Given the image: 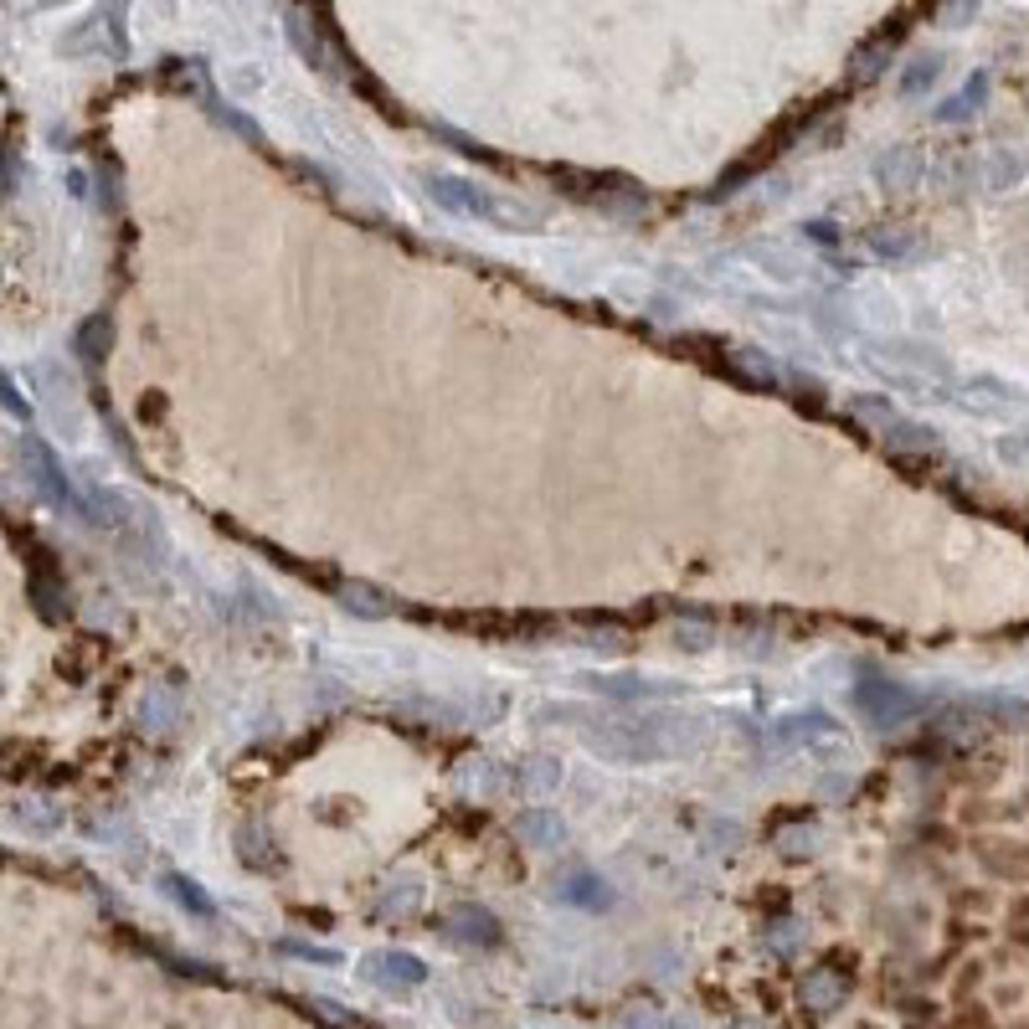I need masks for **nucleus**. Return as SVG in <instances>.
<instances>
[{"mask_svg": "<svg viewBox=\"0 0 1029 1029\" xmlns=\"http://www.w3.org/2000/svg\"><path fill=\"white\" fill-rule=\"evenodd\" d=\"M592 690H598V695H607V700H649V695H664L669 685L639 680V675H598V680H592Z\"/></svg>", "mask_w": 1029, "mask_h": 1029, "instance_id": "nucleus-15", "label": "nucleus"}, {"mask_svg": "<svg viewBox=\"0 0 1029 1029\" xmlns=\"http://www.w3.org/2000/svg\"><path fill=\"white\" fill-rule=\"evenodd\" d=\"M803 233H808V237H814V242H818V248H835V242H839V233H835V222H808V227H803Z\"/></svg>", "mask_w": 1029, "mask_h": 1029, "instance_id": "nucleus-24", "label": "nucleus"}, {"mask_svg": "<svg viewBox=\"0 0 1029 1029\" xmlns=\"http://www.w3.org/2000/svg\"><path fill=\"white\" fill-rule=\"evenodd\" d=\"M562 788V762H551V757H530L520 767V777H515V793H525V798H545V793H556Z\"/></svg>", "mask_w": 1029, "mask_h": 1029, "instance_id": "nucleus-13", "label": "nucleus"}, {"mask_svg": "<svg viewBox=\"0 0 1029 1029\" xmlns=\"http://www.w3.org/2000/svg\"><path fill=\"white\" fill-rule=\"evenodd\" d=\"M855 705H859V716L875 720V726H906L921 711V695L901 680H859Z\"/></svg>", "mask_w": 1029, "mask_h": 1029, "instance_id": "nucleus-5", "label": "nucleus"}, {"mask_svg": "<svg viewBox=\"0 0 1029 1029\" xmlns=\"http://www.w3.org/2000/svg\"><path fill=\"white\" fill-rule=\"evenodd\" d=\"M726 366L737 371L741 381H752V387H777V381H782L777 361H773V355H762L757 346H731V350H726Z\"/></svg>", "mask_w": 1029, "mask_h": 1029, "instance_id": "nucleus-11", "label": "nucleus"}, {"mask_svg": "<svg viewBox=\"0 0 1029 1029\" xmlns=\"http://www.w3.org/2000/svg\"><path fill=\"white\" fill-rule=\"evenodd\" d=\"M428 196L453 216H474L485 227H500V233H541V206L530 201H515V196H500L489 186H474V180H459V175H428Z\"/></svg>", "mask_w": 1029, "mask_h": 1029, "instance_id": "nucleus-2", "label": "nucleus"}, {"mask_svg": "<svg viewBox=\"0 0 1029 1029\" xmlns=\"http://www.w3.org/2000/svg\"><path fill=\"white\" fill-rule=\"evenodd\" d=\"M937 78H942V58H937V52H927V58H916L912 67L901 73V93H906V98H916V93H921V88H932Z\"/></svg>", "mask_w": 1029, "mask_h": 1029, "instance_id": "nucleus-18", "label": "nucleus"}, {"mask_svg": "<svg viewBox=\"0 0 1029 1029\" xmlns=\"http://www.w3.org/2000/svg\"><path fill=\"white\" fill-rule=\"evenodd\" d=\"M165 891H171L175 901H180L186 912H196V916H212V912H216V901L201 891V886H196L191 875H175V870H171V875H165Z\"/></svg>", "mask_w": 1029, "mask_h": 1029, "instance_id": "nucleus-17", "label": "nucleus"}, {"mask_svg": "<svg viewBox=\"0 0 1029 1029\" xmlns=\"http://www.w3.org/2000/svg\"><path fill=\"white\" fill-rule=\"evenodd\" d=\"M21 459H26V468H32V485H37V494L47 500V505L67 510V515H83V500L73 494V485H67L58 453L41 443L37 432H21Z\"/></svg>", "mask_w": 1029, "mask_h": 1029, "instance_id": "nucleus-4", "label": "nucleus"}, {"mask_svg": "<svg viewBox=\"0 0 1029 1029\" xmlns=\"http://www.w3.org/2000/svg\"><path fill=\"white\" fill-rule=\"evenodd\" d=\"M366 978L371 983H381V989H417V983L428 978V968H423L412 952H371Z\"/></svg>", "mask_w": 1029, "mask_h": 1029, "instance_id": "nucleus-7", "label": "nucleus"}, {"mask_svg": "<svg viewBox=\"0 0 1029 1029\" xmlns=\"http://www.w3.org/2000/svg\"><path fill=\"white\" fill-rule=\"evenodd\" d=\"M983 98H989V73H972V83L963 88L957 98H948L942 109H937V124H957V118H968L983 109Z\"/></svg>", "mask_w": 1029, "mask_h": 1029, "instance_id": "nucleus-16", "label": "nucleus"}, {"mask_svg": "<svg viewBox=\"0 0 1029 1029\" xmlns=\"http://www.w3.org/2000/svg\"><path fill=\"white\" fill-rule=\"evenodd\" d=\"M515 835L530 844V850H556L566 839V824L551 808H525V814H515Z\"/></svg>", "mask_w": 1029, "mask_h": 1029, "instance_id": "nucleus-10", "label": "nucleus"}, {"mask_svg": "<svg viewBox=\"0 0 1029 1029\" xmlns=\"http://www.w3.org/2000/svg\"><path fill=\"white\" fill-rule=\"evenodd\" d=\"M41 5H62V0H41Z\"/></svg>", "mask_w": 1029, "mask_h": 1029, "instance_id": "nucleus-25", "label": "nucleus"}, {"mask_svg": "<svg viewBox=\"0 0 1029 1029\" xmlns=\"http://www.w3.org/2000/svg\"><path fill=\"white\" fill-rule=\"evenodd\" d=\"M0 407L11 412V417H16V423H32V402H26V397H21V391H16V381H11V376H5V371H0Z\"/></svg>", "mask_w": 1029, "mask_h": 1029, "instance_id": "nucleus-20", "label": "nucleus"}, {"mask_svg": "<svg viewBox=\"0 0 1029 1029\" xmlns=\"http://www.w3.org/2000/svg\"><path fill=\"white\" fill-rule=\"evenodd\" d=\"M598 880L592 875H582V880H572V886H562V901H577V906H607V891H592Z\"/></svg>", "mask_w": 1029, "mask_h": 1029, "instance_id": "nucleus-21", "label": "nucleus"}, {"mask_svg": "<svg viewBox=\"0 0 1029 1029\" xmlns=\"http://www.w3.org/2000/svg\"><path fill=\"white\" fill-rule=\"evenodd\" d=\"M453 932L464 937V942L494 948V942H500V921H494L485 906H459V912H453Z\"/></svg>", "mask_w": 1029, "mask_h": 1029, "instance_id": "nucleus-14", "label": "nucleus"}, {"mask_svg": "<svg viewBox=\"0 0 1029 1029\" xmlns=\"http://www.w3.org/2000/svg\"><path fill=\"white\" fill-rule=\"evenodd\" d=\"M963 391H968V397H963V407H972V412H1029L1025 387L999 381V376H972Z\"/></svg>", "mask_w": 1029, "mask_h": 1029, "instance_id": "nucleus-6", "label": "nucleus"}, {"mask_svg": "<svg viewBox=\"0 0 1029 1029\" xmlns=\"http://www.w3.org/2000/svg\"><path fill=\"white\" fill-rule=\"evenodd\" d=\"M870 253L886 258V263H916L927 253V237H921V227H875Z\"/></svg>", "mask_w": 1029, "mask_h": 1029, "instance_id": "nucleus-8", "label": "nucleus"}, {"mask_svg": "<svg viewBox=\"0 0 1029 1029\" xmlns=\"http://www.w3.org/2000/svg\"><path fill=\"white\" fill-rule=\"evenodd\" d=\"M999 459L1009 468H1019V474H1029V432H1009V438H999Z\"/></svg>", "mask_w": 1029, "mask_h": 1029, "instance_id": "nucleus-19", "label": "nucleus"}, {"mask_svg": "<svg viewBox=\"0 0 1029 1029\" xmlns=\"http://www.w3.org/2000/svg\"><path fill=\"white\" fill-rule=\"evenodd\" d=\"M921 171H927V160H921L916 145H895L891 155H880V165H875V175H880L886 186H916Z\"/></svg>", "mask_w": 1029, "mask_h": 1029, "instance_id": "nucleus-12", "label": "nucleus"}, {"mask_svg": "<svg viewBox=\"0 0 1029 1029\" xmlns=\"http://www.w3.org/2000/svg\"><path fill=\"white\" fill-rule=\"evenodd\" d=\"M850 412H855L859 423H870V432L891 448V453H906V459H937V453H942L937 428L916 423L906 412H895L886 397H850Z\"/></svg>", "mask_w": 1029, "mask_h": 1029, "instance_id": "nucleus-3", "label": "nucleus"}, {"mask_svg": "<svg viewBox=\"0 0 1029 1029\" xmlns=\"http://www.w3.org/2000/svg\"><path fill=\"white\" fill-rule=\"evenodd\" d=\"M844 993H850V978L839 968H814L808 978H803V1004L814 1014H829L844 1004Z\"/></svg>", "mask_w": 1029, "mask_h": 1029, "instance_id": "nucleus-9", "label": "nucleus"}, {"mask_svg": "<svg viewBox=\"0 0 1029 1029\" xmlns=\"http://www.w3.org/2000/svg\"><path fill=\"white\" fill-rule=\"evenodd\" d=\"M680 716H643V720H602L592 716V726L582 731V741L592 752H602L618 767H643V762H664L675 746H695L690 737H680Z\"/></svg>", "mask_w": 1029, "mask_h": 1029, "instance_id": "nucleus-1", "label": "nucleus"}, {"mask_svg": "<svg viewBox=\"0 0 1029 1029\" xmlns=\"http://www.w3.org/2000/svg\"><path fill=\"white\" fill-rule=\"evenodd\" d=\"M284 952H293V957H310V963H335V952L310 948V942H284Z\"/></svg>", "mask_w": 1029, "mask_h": 1029, "instance_id": "nucleus-23", "label": "nucleus"}, {"mask_svg": "<svg viewBox=\"0 0 1029 1029\" xmlns=\"http://www.w3.org/2000/svg\"><path fill=\"white\" fill-rule=\"evenodd\" d=\"M711 623H675V643H685V649H705L711 643Z\"/></svg>", "mask_w": 1029, "mask_h": 1029, "instance_id": "nucleus-22", "label": "nucleus"}]
</instances>
